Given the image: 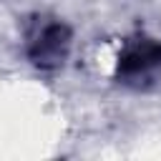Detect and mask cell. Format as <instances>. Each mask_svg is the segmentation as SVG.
I'll use <instances>...</instances> for the list:
<instances>
[{
	"mask_svg": "<svg viewBox=\"0 0 161 161\" xmlns=\"http://www.w3.org/2000/svg\"><path fill=\"white\" fill-rule=\"evenodd\" d=\"M65 48H68V30L63 25H50L40 33L33 48V58L40 65H58L65 55Z\"/></svg>",
	"mask_w": 161,
	"mask_h": 161,
	"instance_id": "cell-1",
	"label": "cell"
},
{
	"mask_svg": "<svg viewBox=\"0 0 161 161\" xmlns=\"http://www.w3.org/2000/svg\"><path fill=\"white\" fill-rule=\"evenodd\" d=\"M158 60H161V45L143 40V43L128 48V53L121 58V70L123 73H136V70H143V68H148Z\"/></svg>",
	"mask_w": 161,
	"mask_h": 161,
	"instance_id": "cell-2",
	"label": "cell"
}]
</instances>
